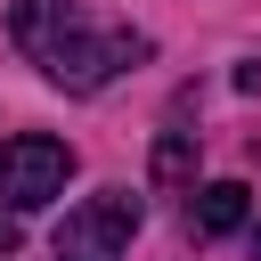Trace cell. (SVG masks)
<instances>
[{
	"label": "cell",
	"mask_w": 261,
	"mask_h": 261,
	"mask_svg": "<svg viewBox=\"0 0 261 261\" xmlns=\"http://www.w3.org/2000/svg\"><path fill=\"white\" fill-rule=\"evenodd\" d=\"M8 41H16L57 90H73V98L106 90L130 57H147L139 33H98L73 0H16V8H8Z\"/></svg>",
	"instance_id": "obj_1"
},
{
	"label": "cell",
	"mask_w": 261,
	"mask_h": 261,
	"mask_svg": "<svg viewBox=\"0 0 261 261\" xmlns=\"http://www.w3.org/2000/svg\"><path fill=\"white\" fill-rule=\"evenodd\" d=\"M65 179H73V147H65V139H49V130H16V139H0V204H8V212H41V204H57Z\"/></svg>",
	"instance_id": "obj_2"
},
{
	"label": "cell",
	"mask_w": 261,
	"mask_h": 261,
	"mask_svg": "<svg viewBox=\"0 0 261 261\" xmlns=\"http://www.w3.org/2000/svg\"><path fill=\"white\" fill-rule=\"evenodd\" d=\"M139 237V196L130 188H98L90 204H73L49 237L57 261H122V245Z\"/></svg>",
	"instance_id": "obj_3"
},
{
	"label": "cell",
	"mask_w": 261,
	"mask_h": 261,
	"mask_svg": "<svg viewBox=\"0 0 261 261\" xmlns=\"http://www.w3.org/2000/svg\"><path fill=\"white\" fill-rule=\"evenodd\" d=\"M253 220V188L245 179H204L196 196H188V228L196 237H228V228H245Z\"/></svg>",
	"instance_id": "obj_4"
},
{
	"label": "cell",
	"mask_w": 261,
	"mask_h": 261,
	"mask_svg": "<svg viewBox=\"0 0 261 261\" xmlns=\"http://www.w3.org/2000/svg\"><path fill=\"white\" fill-rule=\"evenodd\" d=\"M196 179V130H163L155 139V188H188Z\"/></svg>",
	"instance_id": "obj_5"
},
{
	"label": "cell",
	"mask_w": 261,
	"mask_h": 261,
	"mask_svg": "<svg viewBox=\"0 0 261 261\" xmlns=\"http://www.w3.org/2000/svg\"><path fill=\"white\" fill-rule=\"evenodd\" d=\"M237 90L253 98V90H261V65H237Z\"/></svg>",
	"instance_id": "obj_6"
},
{
	"label": "cell",
	"mask_w": 261,
	"mask_h": 261,
	"mask_svg": "<svg viewBox=\"0 0 261 261\" xmlns=\"http://www.w3.org/2000/svg\"><path fill=\"white\" fill-rule=\"evenodd\" d=\"M8 245H16V228H8V220H0V253H8Z\"/></svg>",
	"instance_id": "obj_7"
},
{
	"label": "cell",
	"mask_w": 261,
	"mask_h": 261,
	"mask_svg": "<svg viewBox=\"0 0 261 261\" xmlns=\"http://www.w3.org/2000/svg\"><path fill=\"white\" fill-rule=\"evenodd\" d=\"M253 261H261V228H253Z\"/></svg>",
	"instance_id": "obj_8"
}]
</instances>
